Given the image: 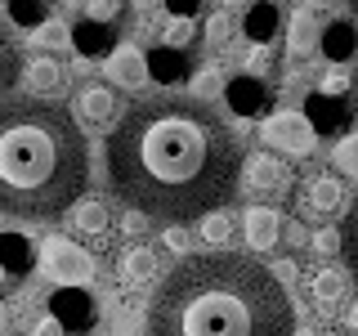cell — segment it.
<instances>
[{"mask_svg":"<svg viewBox=\"0 0 358 336\" xmlns=\"http://www.w3.org/2000/svg\"><path fill=\"white\" fill-rule=\"evenodd\" d=\"M76 229L81 233H90V238H103V229L112 224V216H108V202H99V197H81V206H76Z\"/></svg>","mask_w":358,"mask_h":336,"instance_id":"20","label":"cell"},{"mask_svg":"<svg viewBox=\"0 0 358 336\" xmlns=\"http://www.w3.org/2000/svg\"><path fill=\"white\" fill-rule=\"evenodd\" d=\"M5 323H9V309H0V336H5Z\"/></svg>","mask_w":358,"mask_h":336,"instance_id":"41","label":"cell"},{"mask_svg":"<svg viewBox=\"0 0 358 336\" xmlns=\"http://www.w3.org/2000/svg\"><path fill=\"white\" fill-rule=\"evenodd\" d=\"M76 112H81L90 126H117L121 99H117L112 85H81L76 90Z\"/></svg>","mask_w":358,"mask_h":336,"instance_id":"8","label":"cell"},{"mask_svg":"<svg viewBox=\"0 0 358 336\" xmlns=\"http://www.w3.org/2000/svg\"><path fill=\"white\" fill-rule=\"evenodd\" d=\"M354 50H358V36H354V27H345V22H336L327 36H322V54H327L331 63H345Z\"/></svg>","mask_w":358,"mask_h":336,"instance_id":"23","label":"cell"},{"mask_svg":"<svg viewBox=\"0 0 358 336\" xmlns=\"http://www.w3.org/2000/svg\"><path fill=\"white\" fill-rule=\"evenodd\" d=\"M309 246L318 255H336L341 251V229H318V233H309Z\"/></svg>","mask_w":358,"mask_h":336,"instance_id":"30","label":"cell"},{"mask_svg":"<svg viewBox=\"0 0 358 336\" xmlns=\"http://www.w3.org/2000/svg\"><path fill=\"white\" fill-rule=\"evenodd\" d=\"M36 260H41V274L54 278L59 287H81V283L94 278V260H90L72 238H45Z\"/></svg>","mask_w":358,"mask_h":336,"instance_id":"5","label":"cell"},{"mask_svg":"<svg viewBox=\"0 0 358 336\" xmlns=\"http://www.w3.org/2000/svg\"><path fill=\"white\" fill-rule=\"evenodd\" d=\"M197 36V22L193 18H171L166 22V31H162V45H171V50H188Z\"/></svg>","mask_w":358,"mask_h":336,"instance_id":"27","label":"cell"},{"mask_svg":"<svg viewBox=\"0 0 358 336\" xmlns=\"http://www.w3.org/2000/svg\"><path fill=\"white\" fill-rule=\"evenodd\" d=\"M331 166H336L341 175L358 179V130H354V134H345V139H336V148H331Z\"/></svg>","mask_w":358,"mask_h":336,"instance_id":"25","label":"cell"},{"mask_svg":"<svg viewBox=\"0 0 358 336\" xmlns=\"http://www.w3.org/2000/svg\"><path fill=\"white\" fill-rule=\"evenodd\" d=\"M166 246H171L175 255H188V246H193V238H188V229L184 224H171V229H166V238H162Z\"/></svg>","mask_w":358,"mask_h":336,"instance_id":"33","label":"cell"},{"mask_svg":"<svg viewBox=\"0 0 358 336\" xmlns=\"http://www.w3.org/2000/svg\"><path fill=\"white\" fill-rule=\"evenodd\" d=\"M242 27H246V36H251L255 45H268L278 31H282V9H278L273 0H255V5L246 9Z\"/></svg>","mask_w":358,"mask_h":336,"instance_id":"15","label":"cell"},{"mask_svg":"<svg viewBox=\"0 0 358 336\" xmlns=\"http://www.w3.org/2000/svg\"><path fill=\"white\" fill-rule=\"evenodd\" d=\"M345 323H350V328L358 332V300H354V305H350V314H345Z\"/></svg>","mask_w":358,"mask_h":336,"instance_id":"39","label":"cell"},{"mask_svg":"<svg viewBox=\"0 0 358 336\" xmlns=\"http://www.w3.org/2000/svg\"><path fill=\"white\" fill-rule=\"evenodd\" d=\"M103 67H108V81L121 85V90H139L148 81V54L134 50V45H117L103 59Z\"/></svg>","mask_w":358,"mask_h":336,"instance_id":"7","label":"cell"},{"mask_svg":"<svg viewBox=\"0 0 358 336\" xmlns=\"http://www.w3.org/2000/svg\"><path fill=\"white\" fill-rule=\"evenodd\" d=\"M197 224H201V238H206L210 246H224V242L233 238V216H229V211H220V206L206 211Z\"/></svg>","mask_w":358,"mask_h":336,"instance_id":"24","label":"cell"},{"mask_svg":"<svg viewBox=\"0 0 358 336\" xmlns=\"http://www.w3.org/2000/svg\"><path fill=\"white\" fill-rule=\"evenodd\" d=\"M148 336H296L287 287L251 255L188 251L148 300Z\"/></svg>","mask_w":358,"mask_h":336,"instance_id":"2","label":"cell"},{"mask_svg":"<svg viewBox=\"0 0 358 336\" xmlns=\"http://www.w3.org/2000/svg\"><path fill=\"white\" fill-rule=\"evenodd\" d=\"M300 206L313 211V216H336L345 206V184L336 175H313L305 188H300Z\"/></svg>","mask_w":358,"mask_h":336,"instance_id":"11","label":"cell"},{"mask_svg":"<svg viewBox=\"0 0 358 336\" xmlns=\"http://www.w3.org/2000/svg\"><path fill=\"white\" fill-rule=\"evenodd\" d=\"M31 336H63V323H59V318L50 314V318H45V323H41V328L31 332Z\"/></svg>","mask_w":358,"mask_h":336,"instance_id":"36","label":"cell"},{"mask_svg":"<svg viewBox=\"0 0 358 336\" xmlns=\"http://www.w3.org/2000/svg\"><path fill=\"white\" fill-rule=\"evenodd\" d=\"M251 0H224V9H246Z\"/></svg>","mask_w":358,"mask_h":336,"instance_id":"40","label":"cell"},{"mask_svg":"<svg viewBox=\"0 0 358 336\" xmlns=\"http://www.w3.org/2000/svg\"><path fill=\"white\" fill-rule=\"evenodd\" d=\"M130 5H134V14H152V9L162 5V0H130Z\"/></svg>","mask_w":358,"mask_h":336,"instance_id":"37","label":"cell"},{"mask_svg":"<svg viewBox=\"0 0 358 336\" xmlns=\"http://www.w3.org/2000/svg\"><path fill=\"white\" fill-rule=\"evenodd\" d=\"M108 184L148 220L193 224L238 188L242 148L201 99H143L108 130Z\"/></svg>","mask_w":358,"mask_h":336,"instance_id":"1","label":"cell"},{"mask_svg":"<svg viewBox=\"0 0 358 336\" xmlns=\"http://www.w3.org/2000/svg\"><path fill=\"white\" fill-rule=\"evenodd\" d=\"M260 139L268 153H287V157H309L318 148V130L305 112H273L260 126Z\"/></svg>","mask_w":358,"mask_h":336,"instance_id":"4","label":"cell"},{"mask_svg":"<svg viewBox=\"0 0 358 336\" xmlns=\"http://www.w3.org/2000/svg\"><path fill=\"white\" fill-rule=\"evenodd\" d=\"M90 144L54 99L0 104V211L54 220L85 197Z\"/></svg>","mask_w":358,"mask_h":336,"instance_id":"3","label":"cell"},{"mask_svg":"<svg viewBox=\"0 0 358 336\" xmlns=\"http://www.w3.org/2000/svg\"><path fill=\"white\" fill-rule=\"evenodd\" d=\"M350 85H354V76H350V67L345 63H336L327 76L318 81V94H327V99H345L350 94Z\"/></svg>","mask_w":358,"mask_h":336,"instance_id":"28","label":"cell"},{"mask_svg":"<svg viewBox=\"0 0 358 336\" xmlns=\"http://www.w3.org/2000/svg\"><path fill=\"white\" fill-rule=\"evenodd\" d=\"M296 274H300V265L296 260H273V278H278V283H296Z\"/></svg>","mask_w":358,"mask_h":336,"instance_id":"35","label":"cell"},{"mask_svg":"<svg viewBox=\"0 0 358 336\" xmlns=\"http://www.w3.org/2000/svg\"><path fill=\"white\" fill-rule=\"evenodd\" d=\"M242 188L255 197H282L291 193V166L278 153H251L242 157Z\"/></svg>","mask_w":358,"mask_h":336,"instance_id":"6","label":"cell"},{"mask_svg":"<svg viewBox=\"0 0 358 336\" xmlns=\"http://www.w3.org/2000/svg\"><path fill=\"white\" fill-rule=\"evenodd\" d=\"M31 41H36L41 50H59V45H67V22H50V18H45V27H36Z\"/></svg>","mask_w":358,"mask_h":336,"instance_id":"29","label":"cell"},{"mask_svg":"<svg viewBox=\"0 0 358 336\" xmlns=\"http://www.w3.org/2000/svg\"><path fill=\"white\" fill-rule=\"evenodd\" d=\"M345 291H350V269H336V265L318 269V274H313V283H309V296L318 300L322 314H336V305L345 300Z\"/></svg>","mask_w":358,"mask_h":336,"instance_id":"14","label":"cell"},{"mask_svg":"<svg viewBox=\"0 0 358 336\" xmlns=\"http://www.w3.org/2000/svg\"><path fill=\"white\" fill-rule=\"evenodd\" d=\"M121 14V0H85V18L94 22H112Z\"/></svg>","mask_w":358,"mask_h":336,"instance_id":"31","label":"cell"},{"mask_svg":"<svg viewBox=\"0 0 358 336\" xmlns=\"http://www.w3.org/2000/svg\"><path fill=\"white\" fill-rule=\"evenodd\" d=\"M18 76H22V54H18L14 36L0 27V99H5L9 90L18 85Z\"/></svg>","mask_w":358,"mask_h":336,"instance_id":"19","label":"cell"},{"mask_svg":"<svg viewBox=\"0 0 358 336\" xmlns=\"http://www.w3.org/2000/svg\"><path fill=\"white\" fill-rule=\"evenodd\" d=\"M9 287H14V274H9V269L0 265V291H9Z\"/></svg>","mask_w":358,"mask_h":336,"instance_id":"38","label":"cell"},{"mask_svg":"<svg viewBox=\"0 0 358 336\" xmlns=\"http://www.w3.org/2000/svg\"><path fill=\"white\" fill-rule=\"evenodd\" d=\"M300 336H313V332H300Z\"/></svg>","mask_w":358,"mask_h":336,"instance_id":"43","label":"cell"},{"mask_svg":"<svg viewBox=\"0 0 358 336\" xmlns=\"http://www.w3.org/2000/svg\"><path fill=\"white\" fill-rule=\"evenodd\" d=\"M117 278L126 287H148L162 278V255L152 251V246H126V251L117 255Z\"/></svg>","mask_w":358,"mask_h":336,"instance_id":"9","label":"cell"},{"mask_svg":"<svg viewBox=\"0 0 358 336\" xmlns=\"http://www.w3.org/2000/svg\"><path fill=\"white\" fill-rule=\"evenodd\" d=\"M179 72H184V50L157 45V50L148 54V76H157V81H175Z\"/></svg>","mask_w":358,"mask_h":336,"instance_id":"21","label":"cell"},{"mask_svg":"<svg viewBox=\"0 0 358 336\" xmlns=\"http://www.w3.org/2000/svg\"><path fill=\"white\" fill-rule=\"evenodd\" d=\"M45 309H50L63 328H72V332H85L90 323H94V300H90L85 291H76V287H59Z\"/></svg>","mask_w":358,"mask_h":336,"instance_id":"10","label":"cell"},{"mask_svg":"<svg viewBox=\"0 0 358 336\" xmlns=\"http://www.w3.org/2000/svg\"><path fill=\"white\" fill-rule=\"evenodd\" d=\"M121 233H126V238L148 233V216H143V211H134V206H126V216H121Z\"/></svg>","mask_w":358,"mask_h":336,"instance_id":"32","label":"cell"},{"mask_svg":"<svg viewBox=\"0 0 358 336\" xmlns=\"http://www.w3.org/2000/svg\"><path fill=\"white\" fill-rule=\"evenodd\" d=\"M224 85H229V76L220 72V67H201V72L193 76V94L206 104V99H215V94H224Z\"/></svg>","mask_w":358,"mask_h":336,"instance_id":"26","label":"cell"},{"mask_svg":"<svg viewBox=\"0 0 358 336\" xmlns=\"http://www.w3.org/2000/svg\"><path fill=\"white\" fill-rule=\"evenodd\" d=\"M350 9H354V14H358V0H350Z\"/></svg>","mask_w":358,"mask_h":336,"instance_id":"42","label":"cell"},{"mask_svg":"<svg viewBox=\"0 0 358 336\" xmlns=\"http://www.w3.org/2000/svg\"><path fill=\"white\" fill-rule=\"evenodd\" d=\"M318 14H309L305 5L296 9V18H291V41H287V50H291V59H305V54L318 50Z\"/></svg>","mask_w":358,"mask_h":336,"instance_id":"18","label":"cell"},{"mask_svg":"<svg viewBox=\"0 0 358 336\" xmlns=\"http://www.w3.org/2000/svg\"><path fill=\"white\" fill-rule=\"evenodd\" d=\"M224 99H229L233 112H242V117H255V112L264 108V85L255 81V76H238V81L224 85Z\"/></svg>","mask_w":358,"mask_h":336,"instance_id":"17","label":"cell"},{"mask_svg":"<svg viewBox=\"0 0 358 336\" xmlns=\"http://www.w3.org/2000/svg\"><path fill=\"white\" fill-rule=\"evenodd\" d=\"M242 233L255 251H268L273 242H282V216H278V206H246Z\"/></svg>","mask_w":358,"mask_h":336,"instance_id":"12","label":"cell"},{"mask_svg":"<svg viewBox=\"0 0 358 336\" xmlns=\"http://www.w3.org/2000/svg\"><path fill=\"white\" fill-rule=\"evenodd\" d=\"M0 265L14 278H27L31 265H36V251H31V242L22 233H0Z\"/></svg>","mask_w":358,"mask_h":336,"instance_id":"16","label":"cell"},{"mask_svg":"<svg viewBox=\"0 0 358 336\" xmlns=\"http://www.w3.org/2000/svg\"><path fill=\"white\" fill-rule=\"evenodd\" d=\"M22 81H27L31 94H59L67 85V72H63V63L54 59V54H31L27 67H22Z\"/></svg>","mask_w":358,"mask_h":336,"instance_id":"13","label":"cell"},{"mask_svg":"<svg viewBox=\"0 0 358 336\" xmlns=\"http://www.w3.org/2000/svg\"><path fill=\"white\" fill-rule=\"evenodd\" d=\"M341 251H345V269H350V278L358 283V197L350 202V211H345V229H341Z\"/></svg>","mask_w":358,"mask_h":336,"instance_id":"22","label":"cell"},{"mask_svg":"<svg viewBox=\"0 0 358 336\" xmlns=\"http://www.w3.org/2000/svg\"><path fill=\"white\" fill-rule=\"evenodd\" d=\"M206 41L210 45H224V41H229V14H210L206 18Z\"/></svg>","mask_w":358,"mask_h":336,"instance_id":"34","label":"cell"}]
</instances>
